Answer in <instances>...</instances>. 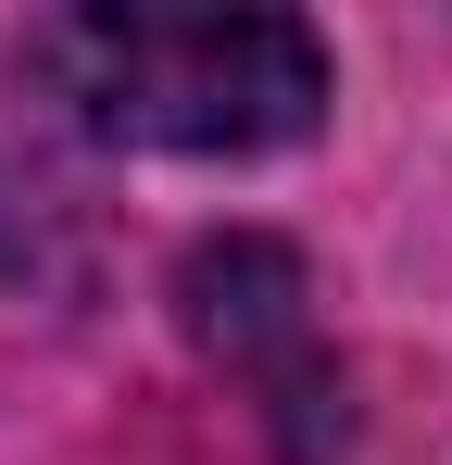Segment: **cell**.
Listing matches in <instances>:
<instances>
[{"instance_id":"1","label":"cell","mask_w":452,"mask_h":465,"mask_svg":"<svg viewBox=\"0 0 452 465\" xmlns=\"http://www.w3.org/2000/svg\"><path fill=\"white\" fill-rule=\"evenodd\" d=\"M25 64L75 101V126L126 152H290L327 126V38L301 13H214V0H88L25 38Z\"/></svg>"},{"instance_id":"2","label":"cell","mask_w":452,"mask_h":465,"mask_svg":"<svg viewBox=\"0 0 452 465\" xmlns=\"http://www.w3.org/2000/svg\"><path fill=\"white\" fill-rule=\"evenodd\" d=\"M189 327L264 390V415H314V402H327V365L301 352V340H314V327H301V264L277 239L201 252V264H189ZM327 415H339V402H327Z\"/></svg>"}]
</instances>
